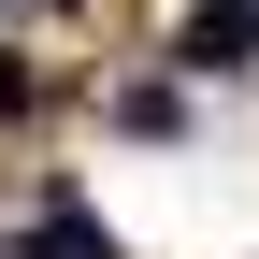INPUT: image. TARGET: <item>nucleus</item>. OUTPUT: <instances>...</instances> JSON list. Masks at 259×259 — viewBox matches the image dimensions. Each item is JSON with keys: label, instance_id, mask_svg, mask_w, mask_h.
I'll use <instances>...</instances> for the list:
<instances>
[{"label": "nucleus", "instance_id": "f257e3e1", "mask_svg": "<svg viewBox=\"0 0 259 259\" xmlns=\"http://www.w3.org/2000/svg\"><path fill=\"white\" fill-rule=\"evenodd\" d=\"M187 72H259V0H202V15L173 29Z\"/></svg>", "mask_w": 259, "mask_h": 259}, {"label": "nucleus", "instance_id": "f03ea898", "mask_svg": "<svg viewBox=\"0 0 259 259\" xmlns=\"http://www.w3.org/2000/svg\"><path fill=\"white\" fill-rule=\"evenodd\" d=\"M29 259H115V245H101L87 202H44V216H29Z\"/></svg>", "mask_w": 259, "mask_h": 259}, {"label": "nucleus", "instance_id": "7ed1b4c3", "mask_svg": "<svg viewBox=\"0 0 259 259\" xmlns=\"http://www.w3.org/2000/svg\"><path fill=\"white\" fill-rule=\"evenodd\" d=\"M0 115H29V58H0Z\"/></svg>", "mask_w": 259, "mask_h": 259}]
</instances>
